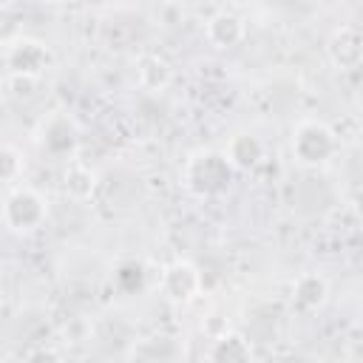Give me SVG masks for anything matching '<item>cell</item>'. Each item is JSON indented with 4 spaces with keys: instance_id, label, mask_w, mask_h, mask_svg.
Listing matches in <instances>:
<instances>
[{
    "instance_id": "1",
    "label": "cell",
    "mask_w": 363,
    "mask_h": 363,
    "mask_svg": "<svg viewBox=\"0 0 363 363\" xmlns=\"http://www.w3.org/2000/svg\"><path fill=\"white\" fill-rule=\"evenodd\" d=\"M184 187L199 196V199H213L221 196L233 187L235 170L227 162L224 150H196L187 162H184Z\"/></svg>"
},
{
    "instance_id": "2",
    "label": "cell",
    "mask_w": 363,
    "mask_h": 363,
    "mask_svg": "<svg viewBox=\"0 0 363 363\" xmlns=\"http://www.w3.org/2000/svg\"><path fill=\"white\" fill-rule=\"evenodd\" d=\"M292 156L303 167H320L337 153V133L323 119H303L292 130Z\"/></svg>"
},
{
    "instance_id": "3",
    "label": "cell",
    "mask_w": 363,
    "mask_h": 363,
    "mask_svg": "<svg viewBox=\"0 0 363 363\" xmlns=\"http://www.w3.org/2000/svg\"><path fill=\"white\" fill-rule=\"evenodd\" d=\"M48 204L45 199L31 187H14L3 201V224L11 233H34L45 224Z\"/></svg>"
},
{
    "instance_id": "4",
    "label": "cell",
    "mask_w": 363,
    "mask_h": 363,
    "mask_svg": "<svg viewBox=\"0 0 363 363\" xmlns=\"http://www.w3.org/2000/svg\"><path fill=\"white\" fill-rule=\"evenodd\" d=\"M6 65L11 77H28V79H40L45 74V68L51 65V48L34 37H20L6 48Z\"/></svg>"
},
{
    "instance_id": "5",
    "label": "cell",
    "mask_w": 363,
    "mask_h": 363,
    "mask_svg": "<svg viewBox=\"0 0 363 363\" xmlns=\"http://www.w3.org/2000/svg\"><path fill=\"white\" fill-rule=\"evenodd\" d=\"M204 286V278H201V269L187 261V258H176L164 267L162 272V295L173 303H190L199 298Z\"/></svg>"
},
{
    "instance_id": "6",
    "label": "cell",
    "mask_w": 363,
    "mask_h": 363,
    "mask_svg": "<svg viewBox=\"0 0 363 363\" xmlns=\"http://www.w3.org/2000/svg\"><path fill=\"white\" fill-rule=\"evenodd\" d=\"M326 57L337 71H354L363 62V28L357 23L337 26L326 40Z\"/></svg>"
},
{
    "instance_id": "7",
    "label": "cell",
    "mask_w": 363,
    "mask_h": 363,
    "mask_svg": "<svg viewBox=\"0 0 363 363\" xmlns=\"http://www.w3.org/2000/svg\"><path fill=\"white\" fill-rule=\"evenodd\" d=\"M79 145V128L68 113H51L40 125V147L57 159H71Z\"/></svg>"
},
{
    "instance_id": "8",
    "label": "cell",
    "mask_w": 363,
    "mask_h": 363,
    "mask_svg": "<svg viewBox=\"0 0 363 363\" xmlns=\"http://www.w3.org/2000/svg\"><path fill=\"white\" fill-rule=\"evenodd\" d=\"M204 34H207L210 45H216V48H235L247 37V23H244L241 14H235L230 9H218L207 20Z\"/></svg>"
},
{
    "instance_id": "9",
    "label": "cell",
    "mask_w": 363,
    "mask_h": 363,
    "mask_svg": "<svg viewBox=\"0 0 363 363\" xmlns=\"http://www.w3.org/2000/svg\"><path fill=\"white\" fill-rule=\"evenodd\" d=\"M224 156L233 164V170H255L264 159V142L255 133H247V130L233 133L227 147H224Z\"/></svg>"
},
{
    "instance_id": "10",
    "label": "cell",
    "mask_w": 363,
    "mask_h": 363,
    "mask_svg": "<svg viewBox=\"0 0 363 363\" xmlns=\"http://www.w3.org/2000/svg\"><path fill=\"white\" fill-rule=\"evenodd\" d=\"M136 82H139L145 91L159 94V91H164V88L173 82V65H170L162 54L147 51V54H142V57L136 60Z\"/></svg>"
},
{
    "instance_id": "11",
    "label": "cell",
    "mask_w": 363,
    "mask_h": 363,
    "mask_svg": "<svg viewBox=\"0 0 363 363\" xmlns=\"http://www.w3.org/2000/svg\"><path fill=\"white\" fill-rule=\"evenodd\" d=\"M329 298V284L320 272H303L292 284V303L301 312H318Z\"/></svg>"
},
{
    "instance_id": "12",
    "label": "cell",
    "mask_w": 363,
    "mask_h": 363,
    "mask_svg": "<svg viewBox=\"0 0 363 363\" xmlns=\"http://www.w3.org/2000/svg\"><path fill=\"white\" fill-rule=\"evenodd\" d=\"M207 363H252L250 340L241 332H224L213 340L207 352Z\"/></svg>"
},
{
    "instance_id": "13",
    "label": "cell",
    "mask_w": 363,
    "mask_h": 363,
    "mask_svg": "<svg viewBox=\"0 0 363 363\" xmlns=\"http://www.w3.org/2000/svg\"><path fill=\"white\" fill-rule=\"evenodd\" d=\"M62 190L74 201H88L96 193V170L85 162H68L62 170Z\"/></svg>"
},
{
    "instance_id": "14",
    "label": "cell",
    "mask_w": 363,
    "mask_h": 363,
    "mask_svg": "<svg viewBox=\"0 0 363 363\" xmlns=\"http://www.w3.org/2000/svg\"><path fill=\"white\" fill-rule=\"evenodd\" d=\"M113 286L122 292V295H133L145 286V267L136 264V261H122L113 272Z\"/></svg>"
},
{
    "instance_id": "15",
    "label": "cell",
    "mask_w": 363,
    "mask_h": 363,
    "mask_svg": "<svg viewBox=\"0 0 363 363\" xmlns=\"http://www.w3.org/2000/svg\"><path fill=\"white\" fill-rule=\"evenodd\" d=\"M23 173V159L14 147L0 145V182H17Z\"/></svg>"
},
{
    "instance_id": "16",
    "label": "cell",
    "mask_w": 363,
    "mask_h": 363,
    "mask_svg": "<svg viewBox=\"0 0 363 363\" xmlns=\"http://www.w3.org/2000/svg\"><path fill=\"white\" fill-rule=\"evenodd\" d=\"M23 37V26H20V17L9 9V6H0V45H11L14 40Z\"/></svg>"
},
{
    "instance_id": "17",
    "label": "cell",
    "mask_w": 363,
    "mask_h": 363,
    "mask_svg": "<svg viewBox=\"0 0 363 363\" xmlns=\"http://www.w3.org/2000/svg\"><path fill=\"white\" fill-rule=\"evenodd\" d=\"M26 363H62V354L51 346H37L26 354Z\"/></svg>"
},
{
    "instance_id": "18",
    "label": "cell",
    "mask_w": 363,
    "mask_h": 363,
    "mask_svg": "<svg viewBox=\"0 0 363 363\" xmlns=\"http://www.w3.org/2000/svg\"><path fill=\"white\" fill-rule=\"evenodd\" d=\"M9 82H11V91H14V96H20V99H28V96H34L37 79H28V77H9Z\"/></svg>"
}]
</instances>
